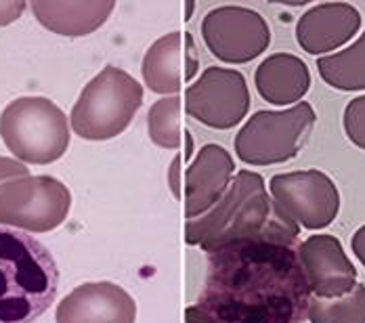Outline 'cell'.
I'll use <instances>...</instances> for the list:
<instances>
[{
    "mask_svg": "<svg viewBox=\"0 0 365 323\" xmlns=\"http://www.w3.org/2000/svg\"><path fill=\"white\" fill-rule=\"evenodd\" d=\"M298 246L267 240L208 254V273L187 323H302L313 298Z\"/></svg>",
    "mask_w": 365,
    "mask_h": 323,
    "instance_id": "obj_1",
    "label": "cell"
},
{
    "mask_svg": "<svg viewBox=\"0 0 365 323\" xmlns=\"http://www.w3.org/2000/svg\"><path fill=\"white\" fill-rule=\"evenodd\" d=\"M298 233L273 204L264 179L252 170H240L215 208L185 222V242L208 254L250 240L298 246Z\"/></svg>",
    "mask_w": 365,
    "mask_h": 323,
    "instance_id": "obj_2",
    "label": "cell"
},
{
    "mask_svg": "<svg viewBox=\"0 0 365 323\" xmlns=\"http://www.w3.org/2000/svg\"><path fill=\"white\" fill-rule=\"evenodd\" d=\"M59 269L36 237L0 227V323H34L53 304Z\"/></svg>",
    "mask_w": 365,
    "mask_h": 323,
    "instance_id": "obj_3",
    "label": "cell"
},
{
    "mask_svg": "<svg viewBox=\"0 0 365 323\" xmlns=\"http://www.w3.org/2000/svg\"><path fill=\"white\" fill-rule=\"evenodd\" d=\"M143 106V86L128 72L106 66L80 93L70 113L72 130L86 141L122 135Z\"/></svg>",
    "mask_w": 365,
    "mask_h": 323,
    "instance_id": "obj_4",
    "label": "cell"
},
{
    "mask_svg": "<svg viewBox=\"0 0 365 323\" xmlns=\"http://www.w3.org/2000/svg\"><path fill=\"white\" fill-rule=\"evenodd\" d=\"M0 137L19 162L44 166L63 158L72 133L68 116L51 99L19 97L0 116Z\"/></svg>",
    "mask_w": 365,
    "mask_h": 323,
    "instance_id": "obj_5",
    "label": "cell"
},
{
    "mask_svg": "<svg viewBox=\"0 0 365 323\" xmlns=\"http://www.w3.org/2000/svg\"><path fill=\"white\" fill-rule=\"evenodd\" d=\"M315 120V109L307 101L279 111H256L235 137V153L250 166L284 164L302 151Z\"/></svg>",
    "mask_w": 365,
    "mask_h": 323,
    "instance_id": "obj_6",
    "label": "cell"
},
{
    "mask_svg": "<svg viewBox=\"0 0 365 323\" xmlns=\"http://www.w3.org/2000/svg\"><path fill=\"white\" fill-rule=\"evenodd\" d=\"M72 193L55 177L38 175L0 185V225L24 233H48L70 215Z\"/></svg>",
    "mask_w": 365,
    "mask_h": 323,
    "instance_id": "obj_7",
    "label": "cell"
},
{
    "mask_svg": "<svg viewBox=\"0 0 365 323\" xmlns=\"http://www.w3.org/2000/svg\"><path fill=\"white\" fill-rule=\"evenodd\" d=\"M269 193L277 210L290 218L298 229H326L340 212V193L336 183L315 168L271 177Z\"/></svg>",
    "mask_w": 365,
    "mask_h": 323,
    "instance_id": "obj_8",
    "label": "cell"
},
{
    "mask_svg": "<svg viewBox=\"0 0 365 323\" xmlns=\"http://www.w3.org/2000/svg\"><path fill=\"white\" fill-rule=\"evenodd\" d=\"M202 36L219 61L240 66L260 57L269 48L271 28L267 19L252 9L225 4L204 17Z\"/></svg>",
    "mask_w": 365,
    "mask_h": 323,
    "instance_id": "obj_9",
    "label": "cell"
},
{
    "mask_svg": "<svg viewBox=\"0 0 365 323\" xmlns=\"http://www.w3.org/2000/svg\"><path fill=\"white\" fill-rule=\"evenodd\" d=\"M185 109L200 124L229 130L250 111V91L244 73L229 68H208L185 91Z\"/></svg>",
    "mask_w": 365,
    "mask_h": 323,
    "instance_id": "obj_10",
    "label": "cell"
},
{
    "mask_svg": "<svg viewBox=\"0 0 365 323\" xmlns=\"http://www.w3.org/2000/svg\"><path fill=\"white\" fill-rule=\"evenodd\" d=\"M296 252L307 286L315 298H340L359 284L357 269L338 237L315 233L300 242Z\"/></svg>",
    "mask_w": 365,
    "mask_h": 323,
    "instance_id": "obj_11",
    "label": "cell"
},
{
    "mask_svg": "<svg viewBox=\"0 0 365 323\" xmlns=\"http://www.w3.org/2000/svg\"><path fill=\"white\" fill-rule=\"evenodd\" d=\"M197 72V48L189 32H170L158 38L145 51L141 63L147 88L162 97H175L182 84L191 82Z\"/></svg>",
    "mask_w": 365,
    "mask_h": 323,
    "instance_id": "obj_12",
    "label": "cell"
},
{
    "mask_svg": "<svg viewBox=\"0 0 365 323\" xmlns=\"http://www.w3.org/2000/svg\"><path fill=\"white\" fill-rule=\"evenodd\" d=\"M57 323H135V298L110 282L82 284L57 307Z\"/></svg>",
    "mask_w": 365,
    "mask_h": 323,
    "instance_id": "obj_13",
    "label": "cell"
},
{
    "mask_svg": "<svg viewBox=\"0 0 365 323\" xmlns=\"http://www.w3.org/2000/svg\"><path fill=\"white\" fill-rule=\"evenodd\" d=\"M361 30V13L349 2H324L311 6L296 24V42L309 55H326Z\"/></svg>",
    "mask_w": 365,
    "mask_h": 323,
    "instance_id": "obj_14",
    "label": "cell"
},
{
    "mask_svg": "<svg viewBox=\"0 0 365 323\" xmlns=\"http://www.w3.org/2000/svg\"><path fill=\"white\" fill-rule=\"evenodd\" d=\"M235 173L231 153L217 143L204 145L185 173V216L187 220L206 215L229 189Z\"/></svg>",
    "mask_w": 365,
    "mask_h": 323,
    "instance_id": "obj_15",
    "label": "cell"
},
{
    "mask_svg": "<svg viewBox=\"0 0 365 323\" xmlns=\"http://www.w3.org/2000/svg\"><path fill=\"white\" fill-rule=\"evenodd\" d=\"M255 84L267 103L292 108L309 93L311 72L309 66L292 53H275L256 68Z\"/></svg>",
    "mask_w": 365,
    "mask_h": 323,
    "instance_id": "obj_16",
    "label": "cell"
},
{
    "mask_svg": "<svg viewBox=\"0 0 365 323\" xmlns=\"http://www.w3.org/2000/svg\"><path fill=\"white\" fill-rule=\"evenodd\" d=\"M115 2L111 0H84V2H55L36 0L32 2L34 17L40 26L59 36H86L99 30L113 13Z\"/></svg>",
    "mask_w": 365,
    "mask_h": 323,
    "instance_id": "obj_17",
    "label": "cell"
},
{
    "mask_svg": "<svg viewBox=\"0 0 365 323\" xmlns=\"http://www.w3.org/2000/svg\"><path fill=\"white\" fill-rule=\"evenodd\" d=\"M324 82L338 91H365V32L351 46L317 59Z\"/></svg>",
    "mask_w": 365,
    "mask_h": 323,
    "instance_id": "obj_18",
    "label": "cell"
},
{
    "mask_svg": "<svg viewBox=\"0 0 365 323\" xmlns=\"http://www.w3.org/2000/svg\"><path fill=\"white\" fill-rule=\"evenodd\" d=\"M307 319L311 323H365V286L357 284L340 298H311Z\"/></svg>",
    "mask_w": 365,
    "mask_h": 323,
    "instance_id": "obj_19",
    "label": "cell"
},
{
    "mask_svg": "<svg viewBox=\"0 0 365 323\" xmlns=\"http://www.w3.org/2000/svg\"><path fill=\"white\" fill-rule=\"evenodd\" d=\"M149 139L162 149H179L181 135V97H162L147 113Z\"/></svg>",
    "mask_w": 365,
    "mask_h": 323,
    "instance_id": "obj_20",
    "label": "cell"
},
{
    "mask_svg": "<svg viewBox=\"0 0 365 323\" xmlns=\"http://www.w3.org/2000/svg\"><path fill=\"white\" fill-rule=\"evenodd\" d=\"M342 126L349 141L365 151V95L349 101L342 116Z\"/></svg>",
    "mask_w": 365,
    "mask_h": 323,
    "instance_id": "obj_21",
    "label": "cell"
},
{
    "mask_svg": "<svg viewBox=\"0 0 365 323\" xmlns=\"http://www.w3.org/2000/svg\"><path fill=\"white\" fill-rule=\"evenodd\" d=\"M21 177H30V170L24 162L15 160V158H4L0 155V185L6 180L21 179Z\"/></svg>",
    "mask_w": 365,
    "mask_h": 323,
    "instance_id": "obj_22",
    "label": "cell"
},
{
    "mask_svg": "<svg viewBox=\"0 0 365 323\" xmlns=\"http://www.w3.org/2000/svg\"><path fill=\"white\" fill-rule=\"evenodd\" d=\"M26 9H28V2L24 0H0V26H9L17 21Z\"/></svg>",
    "mask_w": 365,
    "mask_h": 323,
    "instance_id": "obj_23",
    "label": "cell"
},
{
    "mask_svg": "<svg viewBox=\"0 0 365 323\" xmlns=\"http://www.w3.org/2000/svg\"><path fill=\"white\" fill-rule=\"evenodd\" d=\"M181 162H182V155L181 153H177V155L173 158V162H170V168H168V187H170V191H173V195H175L177 200H181V195H182Z\"/></svg>",
    "mask_w": 365,
    "mask_h": 323,
    "instance_id": "obj_24",
    "label": "cell"
},
{
    "mask_svg": "<svg viewBox=\"0 0 365 323\" xmlns=\"http://www.w3.org/2000/svg\"><path fill=\"white\" fill-rule=\"evenodd\" d=\"M351 248L355 252V256L361 260V265L365 267V225L359 227L353 235V242H351Z\"/></svg>",
    "mask_w": 365,
    "mask_h": 323,
    "instance_id": "obj_25",
    "label": "cell"
},
{
    "mask_svg": "<svg viewBox=\"0 0 365 323\" xmlns=\"http://www.w3.org/2000/svg\"><path fill=\"white\" fill-rule=\"evenodd\" d=\"M182 137H185V143H187V149H185V155H182V160H189L191 155H193V137H191V133L189 130H185L182 133Z\"/></svg>",
    "mask_w": 365,
    "mask_h": 323,
    "instance_id": "obj_26",
    "label": "cell"
},
{
    "mask_svg": "<svg viewBox=\"0 0 365 323\" xmlns=\"http://www.w3.org/2000/svg\"><path fill=\"white\" fill-rule=\"evenodd\" d=\"M193 2H187V15H185V19H191V11H193Z\"/></svg>",
    "mask_w": 365,
    "mask_h": 323,
    "instance_id": "obj_27",
    "label": "cell"
}]
</instances>
